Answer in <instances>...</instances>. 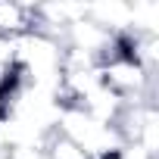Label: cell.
<instances>
[{
  "label": "cell",
  "instance_id": "cell-2",
  "mask_svg": "<svg viewBox=\"0 0 159 159\" xmlns=\"http://www.w3.org/2000/svg\"><path fill=\"white\" fill-rule=\"evenodd\" d=\"M31 34V3L0 0V38Z\"/></svg>",
  "mask_w": 159,
  "mask_h": 159
},
{
  "label": "cell",
  "instance_id": "cell-1",
  "mask_svg": "<svg viewBox=\"0 0 159 159\" xmlns=\"http://www.w3.org/2000/svg\"><path fill=\"white\" fill-rule=\"evenodd\" d=\"M88 19L97 22L106 31H128L131 28V3L125 0H109V3H88Z\"/></svg>",
  "mask_w": 159,
  "mask_h": 159
},
{
  "label": "cell",
  "instance_id": "cell-3",
  "mask_svg": "<svg viewBox=\"0 0 159 159\" xmlns=\"http://www.w3.org/2000/svg\"><path fill=\"white\" fill-rule=\"evenodd\" d=\"M119 159H153V156H147L137 143H131V147H122L119 150Z\"/></svg>",
  "mask_w": 159,
  "mask_h": 159
},
{
  "label": "cell",
  "instance_id": "cell-4",
  "mask_svg": "<svg viewBox=\"0 0 159 159\" xmlns=\"http://www.w3.org/2000/svg\"><path fill=\"white\" fill-rule=\"evenodd\" d=\"M44 159H47V156H44Z\"/></svg>",
  "mask_w": 159,
  "mask_h": 159
}]
</instances>
